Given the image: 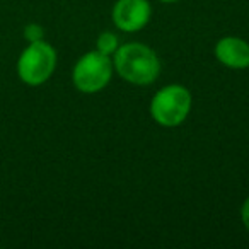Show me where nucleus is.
<instances>
[{
    "label": "nucleus",
    "instance_id": "obj_1",
    "mask_svg": "<svg viewBox=\"0 0 249 249\" xmlns=\"http://www.w3.org/2000/svg\"><path fill=\"white\" fill-rule=\"evenodd\" d=\"M114 72L137 87H147L159 79L160 60L150 46L139 41L120 45L113 55Z\"/></svg>",
    "mask_w": 249,
    "mask_h": 249
},
{
    "label": "nucleus",
    "instance_id": "obj_2",
    "mask_svg": "<svg viewBox=\"0 0 249 249\" xmlns=\"http://www.w3.org/2000/svg\"><path fill=\"white\" fill-rule=\"evenodd\" d=\"M191 92L181 84H169L159 89L150 99V118L164 128H176L191 111Z\"/></svg>",
    "mask_w": 249,
    "mask_h": 249
},
{
    "label": "nucleus",
    "instance_id": "obj_3",
    "mask_svg": "<svg viewBox=\"0 0 249 249\" xmlns=\"http://www.w3.org/2000/svg\"><path fill=\"white\" fill-rule=\"evenodd\" d=\"M56 50L46 39H41L28 43L19 55L16 70L21 82L29 87H38L52 79L56 69Z\"/></svg>",
    "mask_w": 249,
    "mask_h": 249
},
{
    "label": "nucleus",
    "instance_id": "obj_4",
    "mask_svg": "<svg viewBox=\"0 0 249 249\" xmlns=\"http://www.w3.org/2000/svg\"><path fill=\"white\" fill-rule=\"evenodd\" d=\"M114 73L113 56L92 50L79 56L72 69V82L84 94H96L111 82Z\"/></svg>",
    "mask_w": 249,
    "mask_h": 249
},
{
    "label": "nucleus",
    "instance_id": "obj_5",
    "mask_svg": "<svg viewBox=\"0 0 249 249\" xmlns=\"http://www.w3.org/2000/svg\"><path fill=\"white\" fill-rule=\"evenodd\" d=\"M152 5L149 0H116L111 11L114 26L123 33H139L149 24Z\"/></svg>",
    "mask_w": 249,
    "mask_h": 249
},
{
    "label": "nucleus",
    "instance_id": "obj_6",
    "mask_svg": "<svg viewBox=\"0 0 249 249\" xmlns=\"http://www.w3.org/2000/svg\"><path fill=\"white\" fill-rule=\"evenodd\" d=\"M215 58L232 70H244L249 67V43L237 36H224L215 45Z\"/></svg>",
    "mask_w": 249,
    "mask_h": 249
},
{
    "label": "nucleus",
    "instance_id": "obj_7",
    "mask_svg": "<svg viewBox=\"0 0 249 249\" xmlns=\"http://www.w3.org/2000/svg\"><path fill=\"white\" fill-rule=\"evenodd\" d=\"M120 48V39L114 33L111 31H104L97 36L96 39V50L107 56H113L116 53V50Z\"/></svg>",
    "mask_w": 249,
    "mask_h": 249
},
{
    "label": "nucleus",
    "instance_id": "obj_8",
    "mask_svg": "<svg viewBox=\"0 0 249 249\" xmlns=\"http://www.w3.org/2000/svg\"><path fill=\"white\" fill-rule=\"evenodd\" d=\"M22 36L28 43H35V41H41L45 39V28L38 22H29V24L24 26V31H22Z\"/></svg>",
    "mask_w": 249,
    "mask_h": 249
},
{
    "label": "nucleus",
    "instance_id": "obj_9",
    "mask_svg": "<svg viewBox=\"0 0 249 249\" xmlns=\"http://www.w3.org/2000/svg\"><path fill=\"white\" fill-rule=\"evenodd\" d=\"M241 220H242V225L246 227V231L249 232V196L246 198L241 205Z\"/></svg>",
    "mask_w": 249,
    "mask_h": 249
},
{
    "label": "nucleus",
    "instance_id": "obj_10",
    "mask_svg": "<svg viewBox=\"0 0 249 249\" xmlns=\"http://www.w3.org/2000/svg\"><path fill=\"white\" fill-rule=\"evenodd\" d=\"M159 2H162V4H174L178 0H159Z\"/></svg>",
    "mask_w": 249,
    "mask_h": 249
}]
</instances>
